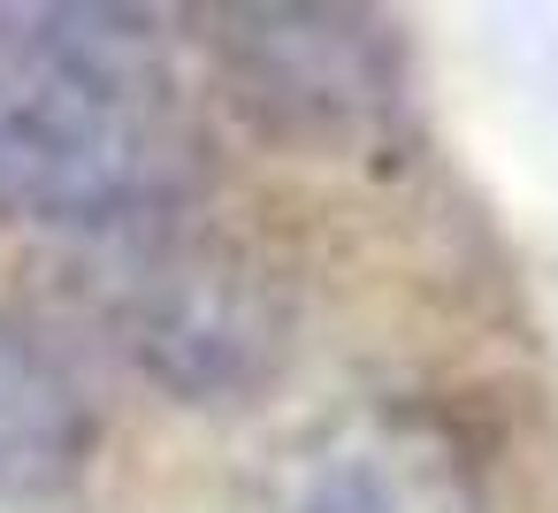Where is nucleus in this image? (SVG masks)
I'll return each mask as SVG.
<instances>
[{
	"label": "nucleus",
	"instance_id": "5",
	"mask_svg": "<svg viewBox=\"0 0 558 513\" xmlns=\"http://www.w3.org/2000/svg\"><path fill=\"white\" fill-rule=\"evenodd\" d=\"M93 398L77 375L16 322H0V505L54 498L93 460Z\"/></svg>",
	"mask_w": 558,
	"mask_h": 513
},
{
	"label": "nucleus",
	"instance_id": "4",
	"mask_svg": "<svg viewBox=\"0 0 558 513\" xmlns=\"http://www.w3.org/2000/svg\"><path fill=\"white\" fill-rule=\"evenodd\" d=\"M260 513H482V475L436 406L352 398L276 444Z\"/></svg>",
	"mask_w": 558,
	"mask_h": 513
},
{
	"label": "nucleus",
	"instance_id": "3",
	"mask_svg": "<svg viewBox=\"0 0 558 513\" xmlns=\"http://www.w3.org/2000/svg\"><path fill=\"white\" fill-rule=\"evenodd\" d=\"M215 62L283 139H375L398 116V39L360 9H222Z\"/></svg>",
	"mask_w": 558,
	"mask_h": 513
},
{
	"label": "nucleus",
	"instance_id": "1",
	"mask_svg": "<svg viewBox=\"0 0 558 513\" xmlns=\"http://www.w3.org/2000/svg\"><path fill=\"white\" fill-rule=\"evenodd\" d=\"M177 154V77L138 9H0V223L154 215Z\"/></svg>",
	"mask_w": 558,
	"mask_h": 513
},
{
	"label": "nucleus",
	"instance_id": "2",
	"mask_svg": "<svg viewBox=\"0 0 558 513\" xmlns=\"http://www.w3.org/2000/svg\"><path fill=\"white\" fill-rule=\"evenodd\" d=\"M108 314L131 345V360L192 398L222 406L260 391L291 353V299L283 284L230 238L207 230H154L116 269Z\"/></svg>",
	"mask_w": 558,
	"mask_h": 513
}]
</instances>
